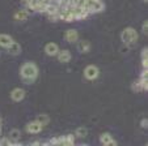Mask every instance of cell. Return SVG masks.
<instances>
[{
    "instance_id": "cell-1",
    "label": "cell",
    "mask_w": 148,
    "mask_h": 146,
    "mask_svg": "<svg viewBox=\"0 0 148 146\" xmlns=\"http://www.w3.org/2000/svg\"><path fill=\"white\" fill-rule=\"evenodd\" d=\"M38 67L33 61H25L23 65L20 67V78L24 81V84L30 85L38 77Z\"/></svg>"
},
{
    "instance_id": "cell-2",
    "label": "cell",
    "mask_w": 148,
    "mask_h": 146,
    "mask_svg": "<svg viewBox=\"0 0 148 146\" xmlns=\"http://www.w3.org/2000/svg\"><path fill=\"white\" fill-rule=\"evenodd\" d=\"M138 39H139V34H138V31L135 30L134 28H131V26L123 29V31L121 33V41L123 42L125 46H129V47L134 46L138 42Z\"/></svg>"
},
{
    "instance_id": "cell-3",
    "label": "cell",
    "mask_w": 148,
    "mask_h": 146,
    "mask_svg": "<svg viewBox=\"0 0 148 146\" xmlns=\"http://www.w3.org/2000/svg\"><path fill=\"white\" fill-rule=\"evenodd\" d=\"M84 78L88 81H95L96 78H98V76H100V69H98L97 65H93V64H89V65H87L85 68H84Z\"/></svg>"
},
{
    "instance_id": "cell-4",
    "label": "cell",
    "mask_w": 148,
    "mask_h": 146,
    "mask_svg": "<svg viewBox=\"0 0 148 146\" xmlns=\"http://www.w3.org/2000/svg\"><path fill=\"white\" fill-rule=\"evenodd\" d=\"M42 129H43V125L37 120H33V121H30V123H28L25 127V130L29 134H38V133L42 132Z\"/></svg>"
},
{
    "instance_id": "cell-5",
    "label": "cell",
    "mask_w": 148,
    "mask_h": 146,
    "mask_svg": "<svg viewBox=\"0 0 148 146\" xmlns=\"http://www.w3.org/2000/svg\"><path fill=\"white\" fill-rule=\"evenodd\" d=\"M25 95H26V91L23 88H14L11 91V99L13 102H21V101H24L25 99Z\"/></svg>"
},
{
    "instance_id": "cell-6",
    "label": "cell",
    "mask_w": 148,
    "mask_h": 146,
    "mask_svg": "<svg viewBox=\"0 0 148 146\" xmlns=\"http://www.w3.org/2000/svg\"><path fill=\"white\" fill-rule=\"evenodd\" d=\"M43 50H45V54L47 56H56L58 55V52H59V50H60V48H59V46L56 43H54V42H49L47 44H46L45 46V48H43Z\"/></svg>"
},
{
    "instance_id": "cell-7",
    "label": "cell",
    "mask_w": 148,
    "mask_h": 146,
    "mask_svg": "<svg viewBox=\"0 0 148 146\" xmlns=\"http://www.w3.org/2000/svg\"><path fill=\"white\" fill-rule=\"evenodd\" d=\"M55 58L58 59L59 63L66 64V63H70V61H71L72 55H71V51L70 50H59L58 55H56Z\"/></svg>"
},
{
    "instance_id": "cell-8",
    "label": "cell",
    "mask_w": 148,
    "mask_h": 146,
    "mask_svg": "<svg viewBox=\"0 0 148 146\" xmlns=\"http://www.w3.org/2000/svg\"><path fill=\"white\" fill-rule=\"evenodd\" d=\"M100 142L101 145H105V146H115L117 145V141L113 138V136L110 133H102L100 136Z\"/></svg>"
},
{
    "instance_id": "cell-9",
    "label": "cell",
    "mask_w": 148,
    "mask_h": 146,
    "mask_svg": "<svg viewBox=\"0 0 148 146\" xmlns=\"http://www.w3.org/2000/svg\"><path fill=\"white\" fill-rule=\"evenodd\" d=\"M64 39L68 43H76L79 41V33L75 29H68L64 33Z\"/></svg>"
},
{
    "instance_id": "cell-10",
    "label": "cell",
    "mask_w": 148,
    "mask_h": 146,
    "mask_svg": "<svg viewBox=\"0 0 148 146\" xmlns=\"http://www.w3.org/2000/svg\"><path fill=\"white\" fill-rule=\"evenodd\" d=\"M5 50H7V52H8L9 55H12V56H17V55H20V54H21L23 48H21V44H20L18 42H14V41H13V42L11 43V46L7 47Z\"/></svg>"
},
{
    "instance_id": "cell-11",
    "label": "cell",
    "mask_w": 148,
    "mask_h": 146,
    "mask_svg": "<svg viewBox=\"0 0 148 146\" xmlns=\"http://www.w3.org/2000/svg\"><path fill=\"white\" fill-rule=\"evenodd\" d=\"M75 143V136L72 134H67L63 137H58V145H63V146H71Z\"/></svg>"
},
{
    "instance_id": "cell-12",
    "label": "cell",
    "mask_w": 148,
    "mask_h": 146,
    "mask_svg": "<svg viewBox=\"0 0 148 146\" xmlns=\"http://www.w3.org/2000/svg\"><path fill=\"white\" fill-rule=\"evenodd\" d=\"M77 51L80 54H88L90 51V42L88 41H77Z\"/></svg>"
},
{
    "instance_id": "cell-13",
    "label": "cell",
    "mask_w": 148,
    "mask_h": 146,
    "mask_svg": "<svg viewBox=\"0 0 148 146\" xmlns=\"http://www.w3.org/2000/svg\"><path fill=\"white\" fill-rule=\"evenodd\" d=\"M13 18L16 20V21H26V20L29 18V11L28 9H20V11H17L16 13L13 14Z\"/></svg>"
},
{
    "instance_id": "cell-14",
    "label": "cell",
    "mask_w": 148,
    "mask_h": 146,
    "mask_svg": "<svg viewBox=\"0 0 148 146\" xmlns=\"http://www.w3.org/2000/svg\"><path fill=\"white\" fill-rule=\"evenodd\" d=\"M13 42V38L8 34H0V47L7 48V47L11 46V43Z\"/></svg>"
},
{
    "instance_id": "cell-15",
    "label": "cell",
    "mask_w": 148,
    "mask_h": 146,
    "mask_svg": "<svg viewBox=\"0 0 148 146\" xmlns=\"http://www.w3.org/2000/svg\"><path fill=\"white\" fill-rule=\"evenodd\" d=\"M8 138L12 141V143H17V141L21 138V132H20L18 129H12V130H9Z\"/></svg>"
},
{
    "instance_id": "cell-16",
    "label": "cell",
    "mask_w": 148,
    "mask_h": 146,
    "mask_svg": "<svg viewBox=\"0 0 148 146\" xmlns=\"http://www.w3.org/2000/svg\"><path fill=\"white\" fill-rule=\"evenodd\" d=\"M88 134V129L87 128H84V127H79L77 129L75 130V136L79 138H84V137H87Z\"/></svg>"
},
{
    "instance_id": "cell-17",
    "label": "cell",
    "mask_w": 148,
    "mask_h": 146,
    "mask_svg": "<svg viewBox=\"0 0 148 146\" xmlns=\"http://www.w3.org/2000/svg\"><path fill=\"white\" fill-rule=\"evenodd\" d=\"M36 120H37V121H39V123H41V124L43 125V127H45V125H47V124H49V121H50V117H49V116L46 115V113H41V115L37 116Z\"/></svg>"
},
{
    "instance_id": "cell-18",
    "label": "cell",
    "mask_w": 148,
    "mask_h": 146,
    "mask_svg": "<svg viewBox=\"0 0 148 146\" xmlns=\"http://www.w3.org/2000/svg\"><path fill=\"white\" fill-rule=\"evenodd\" d=\"M148 50H147V47H144L142 51V67L143 68H147L148 67Z\"/></svg>"
},
{
    "instance_id": "cell-19",
    "label": "cell",
    "mask_w": 148,
    "mask_h": 146,
    "mask_svg": "<svg viewBox=\"0 0 148 146\" xmlns=\"http://www.w3.org/2000/svg\"><path fill=\"white\" fill-rule=\"evenodd\" d=\"M131 88H132V90H134V91H138V93H139V91H145L144 86H143V84H142V81H140V80L135 81V82L132 84Z\"/></svg>"
},
{
    "instance_id": "cell-20",
    "label": "cell",
    "mask_w": 148,
    "mask_h": 146,
    "mask_svg": "<svg viewBox=\"0 0 148 146\" xmlns=\"http://www.w3.org/2000/svg\"><path fill=\"white\" fill-rule=\"evenodd\" d=\"M12 145V141L8 137H1L0 138V146H9Z\"/></svg>"
},
{
    "instance_id": "cell-21",
    "label": "cell",
    "mask_w": 148,
    "mask_h": 146,
    "mask_svg": "<svg viewBox=\"0 0 148 146\" xmlns=\"http://www.w3.org/2000/svg\"><path fill=\"white\" fill-rule=\"evenodd\" d=\"M148 30V21H143V25H142V33L143 34H147Z\"/></svg>"
},
{
    "instance_id": "cell-22",
    "label": "cell",
    "mask_w": 148,
    "mask_h": 146,
    "mask_svg": "<svg viewBox=\"0 0 148 146\" xmlns=\"http://www.w3.org/2000/svg\"><path fill=\"white\" fill-rule=\"evenodd\" d=\"M140 127H142L143 128V129H145V128H147L148 127V120H147V119H142V121H140Z\"/></svg>"
},
{
    "instance_id": "cell-23",
    "label": "cell",
    "mask_w": 148,
    "mask_h": 146,
    "mask_svg": "<svg viewBox=\"0 0 148 146\" xmlns=\"http://www.w3.org/2000/svg\"><path fill=\"white\" fill-rule=\"evenodd\" d=\"M142 1H143V3H147V0H142Z\"/></svg>"
},
{
    "instance_id": "cell-24",
    "label": "cell",
    "mask_w": 148,
    "mask_h": 146,
    "mask_svg": "<svg viewBox=\"0 0 148 146\" xmlns=\"http://www.w3.org/2000/svg\"><path fill=\"white\" fill-rule=\"evenodd\" d=\"M24 1H29V0H24Z\"/></svg>"
},
{
    "instance_id": "cell-25",
    "label": "cell",
    "mask_w": 148,
    "mask_h": 146,
    "mask_svg": "<svg viewBox=\"0 0 148 146\" xmlns=\"http://www.w3.org/2000/svg\"><path fill=\"white\" fill-rule=\"evenodd\" d=\"M0 55H1V52H0Z\"/></svg>"
}]
</instances>
